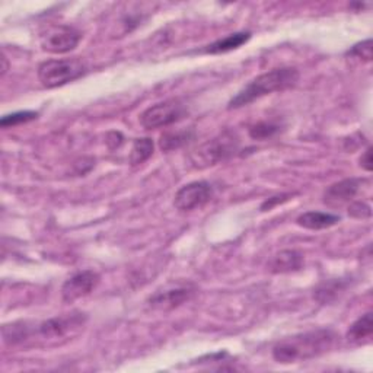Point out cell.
I'll return each instance as SVG.
<instances>
[{"label": "cell", "instance_id": "6da1fadb", "mask_svg": "<svg viewBox=\"0 0 373 373\" xmlns=\"http://www.w3.org/2000/svg\"><path fill=\"white\" fill-rule=\"evenodd\" d=\"M335 342L337 334L327 328L300 332L280 340L273 347V357L282 364L311 360L328 353Z\"/></svg>", "mask_w": 373, "mask_h": 373}, {"label": "cell", "instance_id": "7a4b0ae2", "mask_svg": "<svg viewBox=\"0 0 373 373\" xmlns=\"http://www.w3.org/2000/svg\"><path fill=\"white\" fill-rule=\"evenodd\" d=\"M299 82V72L295 67H280V69H273L265 72L255 79H252L245 88H242L229 101V110L247 107L254 101L270 95L273 92L287 91Z\"/></svg>", "mask_w": 373, "mask_h": 373}, {"label": "cell", "instance_id": "3957f363", "mask_svg": "<svg viewBox=\"0 0 373 373\" xmlns=\"http://www.w3.org/2000/svg\"><path fill=\"white\" fill-rule=\"evenodd\" d=\"M86 73V64L78 57L47 60L39 67V79L43 86L51 89L73 82Z\"/></svg>", "mask_w": 373, "mask_h": 373}, {"label": "cell", "instance_id": "277c9868", "mask_svg": "<svg viewBox=\"0 0 373 373\" xmlns=\"http://www.w3.org/2000/svg\"><path fill=\"white\" fill-rule=\"evenodd\" d=\"M240 139L233 131H223L218 138L203 143L191 155V160L197 168H206L223 162L238 150Z\"/></svg>", "mask_w": 373, "mask_h": 373}, {"label": "cell", "instance_id": "5b68a950", "mask_svg": "<svg viewBox=\"0 0 373 373\" xmlns=\"http://www.w3.org/2000/svg\"><path fill=\"white\" fill-rule=\"evenodd\" d=\"M187 116V108L180 101L171 99L149 107L142 116L140 123L146 130H155L171 126Z\"/></svg>", "mask_w": 373, "mask_h": 373}, {"label": "cell", "instance_id": "8992f818", "mask_svg": "<svg viewBox=\"0 0 373 373\" xmlns=\"http://www.w3.org/2000/svg\"><path fill=\"white\" fill-rule=\"evenodd\" d=\"M81 34L69 25H50L40 36L41 48L51 54H64L76 48Z\"/></svg>", "mask_w": 373, "mask_h": 373}, {"label": "cell", "instance_id": "52a82bcc", "mask_svg": "<svg viewBox=\"0 0 373 373\" xmlns=\"http://www.w3.org/2000/svg\"><path fill=\"white\" fill-rule=\"evenodd\" d=\"M212 197L213 188L209 183L195 181L178 190L174 198V205L180 212H191L208 205Z\"/></svg>", "mask_w": 373, "mask_h": 373}, {"label": "cell", "instance_id": "ba28073f", "mask_svg": "<svg viewBox=\"0 0 373 373\" xmlns=\"http://www.w3.org/2000/svg\"><path fill=\"white\" fill-rule=\"evenodd\" d=\"M83 314H72L67 317H58L51 318L48 321H44L39 325L37 334L44 338V340H58V338L66 337L75 328H79L85 322Z\"/></svg>", "mask_w": 373, "mask_h": 373}, {"label": "cell", "instance_id": "9c48e42d", "mask_svg": "<svg viewBox=\"0 0 373 373\" xmlns=\"http://www.w3.org/2000/svg\"><path fill=\"white\" fill-rule=\"evenodd\" d=\"M99 283V276L91 270L82 271V273L75 275L69 280H66L61 287L63 300L72 303L81 297L88 296Z\"/></svg>", "mask_w": 373, "mask_h": 373}, {"label": "cell", "instance_id": "30bf717a", "mask_svg": "<svg viewBox=\"0 0 373 373\" xmlns=\"http://www.w3.org/2000/svg\"><path fill=\"white\" fill-rule=\"evenodd\" d=\"M194 287L191 285L184 286H175L171 289H163L158 290L150 299L149 305L153 310L159 311H171L174 308H178L180 305L190 300L194 295Z\"/></svg>", "mask_w": 373, "mask_h": 373}, {"label": "cell", "instance_id": "8fae6325", "mask_svg": "<svg viewBox=\"0 0 373 373\" xmlns=\"http://www.w3.org/2000/svg\"><path fill=\"white\" fill-rule=\"evenodd\" d=\"M360 184H362V180L359 178H347V180H343L340 183H335L332 184L331 187L327 188L325 194H324V203L328 206H342L344 205V203L347 201H352L359 188H360Z\"/></svg>", "mask_w": 373, "mask_h": 373}, {"label": "cell", "instance_id": "7c38bea8", "mask_svg": "<svg viewBox=\"0 0 373 373\" xmlns=\"http://www.w3.org/2000/svg\"><path fill=\"white\" fill-rule=\"evenodd\" d=\"M303 264V257L297 251L286 250L276 254L268 262L271 273H290V271L300 270Z\"/></svg>", "mask_w": 373, "mask_h": 373}, {"label": "cell", "instance_id": "4fadbf2b", "mask_svg": "<svg viewBox=\"0 0 373 373\" xmlns=\"http://www.w3.org/2000/svg\"><path fill=\"white\" fill-rule=\"evenodd\" d=\"M297 225L305 228V229H311V230H321L331 228L340 222V216H335L331 213H322V212H308L303 213L297 218Z\"/></svg>", "mask_w": 373, "mask_h": 373}, {"label": "cell", "instance_id": "5bb4252c", "mask_svg": "<svg viewBox=\"0 0 373 373\" xmlns=\"http://www.w3.org/2000/svg\"><path fill=\"white\" fill-rule=\"evenodd\" d=\"M251 39V34L250 32H235L228 36L226 39L218 40L213 44L208 46L205 48V53L208 54H222V53H228L232 50L240 48L241 46H244L245 43H248V40Z\"/></svg>", "mask_w": 373, "mask_h": 373}, {"label": "cell", "instance_id": "9a60e30c", "mask_svg": "<svg viewBox=\"0 0 373 373\" xmlns=\"http://www.w3.org/2000/svg\"><path fill=\"white\" fill-rule=\"evenodd\" d=\"M372 331H373V318H372V312H367L352 324L347 332V340L352 343H362L372 335Z\"/></svg>", "mask_w": 373, "mask_h": 373}, {"label": "cell", "instance_id": "2e32d148", "mask_svg": "<svg viewBox=\"0 0 373 373\" xmlns=\"http://www.w3.org/2000/svg\"><path fill=\"white\" fill-rule=\"evenodd\" d=\"M153 155V142L152 139H136L133 142V148L128 156L130 165L131 166H138L143 162H146L150 156Z\"/></svg>", "mask_w": 373, "mask_h": 373}, {"label": "cell", "instance_id": "e0dca14e", "mask_svg": "<svg viewBox=\"0 0 373 373\" xmlns=\"http://www.w3.org/2000/svg\"><path fill=\"white\" fill-rule=\"evenodd\" d=\"M193 138H194V133L190 131V130L175 131V133H165L159 140V146H160L162 150L169 152V150L180 149L181 146L187 145Z\"/></svg>", "mask_w": 373, "mask_h": 373}, {"label": "cell", "instance_id": "ac0fdd59", "mask_svg": "<svg viewBox=\"0 0 373 373\" xmlns=\"http://www.w3.org/2000/svg\"><path fill=\"white\" fill-rule=\"evenodd\" d=\"M279 131H280V127L277 124L261 121V123L254 124L250 128V136H251V139H254V140H265V139L273 138V136L277 134Z\"/></svg>", "mask_w": 373, "mask_h": 373}, {"label": "cell", "instance_id": "d6986e66", "mask_svg": "<svg viewBox=\"0 0 373 373\" xmlns=\"http://www.w3.org/2000/svg\"><path fill=\"white\" fill-rule=\"evenodd\" d=\"M37 117H39V113L19 111V113H14V114L5 116L2 118V121H0V126H2L4 128H6V127H12V126H18V124H22V123L32 121V120H36Z\"/></svg>", "mask_w": 373, "mask_h": 373}, {"label": "cell", "instance_id": "ffe728a7", "mask_svg": "<svg viewBox=\"0 0 373 373\" xmlns=\"http://www.w3.org/2000/svg\"><path fill=\"white\" fill-rule=\"evenodd\" d=\"M340 290H342V282L324 283L317 290V299L321 302H329L331 299H334L338 295L337 292H340Z\"/></svg>", "mask_w": 373, "mask_h": 373}, {"label": "cell", "instance_id": "44dd1931", "mask_svg": "<svg viewBox=\"0 0 373 373\" xmlns=\"http://www.w3.org/2000/svg\"><path fill=\"white\" fill-rule=\"evenodd\" d=\"M350 56H356L359 58H363L366 61L372 60V40H366L363 43L356 44L352 50H349Z\"/></svg>", "mask_w": 373, "mask_h": 373}, {"label": "cell", "instance_id": "7402d4cb", "mask_svg": "<svg viewBox=\"0 0 373 373\" xmlns=\"http://www.w3.org/2000/svg\"><path fill=\"white\" fill-rule=\"evenodd\" d=\"M349 215L357 219H367L370 218L372 212H370V206H367L366 203H353V205L349 208Z\"/></svg>", "mask_w": 373, "mask_h": 373}, {"label": "cell", "instance_id": "603a6c76", "mask_svg": "<svg viewBox=\"0 0 373 373\" xmlns=\"http://www.w3.org/2000/svg\"><path fill=\"white\" fill-rule=\"evenodd\" d=\"M360 166L363 168V169H366V171H372V149L370 148H367L366 149V152L362 155V158H360Z\"/></svg>", "mask_w": 373, "mask_h": 373}]
</instances>
